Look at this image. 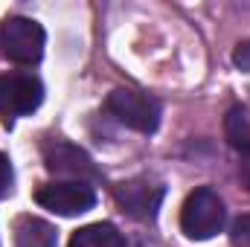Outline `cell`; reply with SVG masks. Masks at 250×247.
Listing matches in <instances>:
<instances>
[{
	"label": "cell",
	"instance_id": "2",
	"mask_svg": "<svg viewBox=\"0 0 250 247\" xmlns=\"http://www.w3.org/2000/svg\"><path fill=\"white\" fill-rule=\"evenodd\" d=\"M44 41V29L32 18H6L0 23V53L15 64L41 62Z\"/></svg>",
	"mask_w": 250,
	"mask_h": 247
},
{
	"label": "cell",
	"instance_id": "1",
	"mask_svg": "<svg viewBox=\"0 0 250 247\" xmlns=\"http://www.w3.org/2000/svg\"><path fill=\"white\" fill-rule=\"evenodd\" d=\"M221 227H224V204H221L218 192H212L209 186L195 189L181 206L184 236L195 239V242H207L215 233H221Z\"/></svg>",
	"mask_w": 250,
	"mask_h": 247
},
{
	"label": "cell",
	"instance_id": "12",
	"mask_svg": "<svg viewBox=\"0 0 250 247\" xmlns=\"http://www.w3.org/2000/svg\"><path fill=\"white\" fill-rule=\"evenodd\" d=\"M233 64H236L239 70L250 73V38H248V41H242V44L233 50Z\"/></svg>",
	"mask_w": 250,
	"mask_h": 247
},
{
	"label": "cell",
	"instance_id": "8",
	"mask_svg": "<svg viewBox=\"0 0 250 247\" xmlns=\"http://www.w3.org/2000/svg\"><path fill=\"white\" fill-rule=\"evenodd\" d=\"M67 247H125V239L114 224L99 221V224H87V227L76 230Z\"/></svg>",
	"mask_w": 250,
	"mask_h": 247
},
{
	"label": "cell",
	"instance_id": "13",
	"mask_svg": "<svg viewBox=\"0 0 250 247\" xmlns=\"http://www.w3.org/2000/svg\"><path fill=\"white\" fill-rule=\"evenodd\" d=\"M9 184H12V169H9V160L0 154V195L9 189Z\"/></svg>",
	"mask_w": 250,
	"mask_h": 247
},
{
	"label": "cell",
	"instance_id": "4",
	"mask_svg": "<svg viewBox=\"0 0 250 247\" xmlns=\"http://www.w3.org/2000/svg\"><path fill=\"white\" fill-rule=\"evenodd\" d=\"M44 102V84L32 73H3L0 76V114L6 120L26 117Z\"/></svg>",
	"mask_w": 250,
	"mask_h": 247
},
{
	"label": "cell",
	"instance_id": "5",
	"mask_svg": "<svg viewBox=\"0 0 250 247\" xmlns=\"http://www.w3.org/2000/svg\"><path fill=\"white\" fill-rule=\"evenodd\" d=\"M35 201L56 215H82L96 204V195H93V186L82 181H56V184L38 186Z\"/></svg>",
	"mask_w": 250,
	"mask_h": 247
},
{
	"label": "cell",
	"instance_id": "7",
	"mask_svg": "<svg viewBox=\"0 0 250 247\" xmlns=\"http://www.w3.org/2000/svg\"><path fill=\"white\" fill-rule=\"evenodd\" d=\"M114 195H117V204L123 206L128 215H134V218H151L157 212V206H160L163 189L137 178V181L120 184L114 189Z\"/></svg>",
	"mask_w": 250,
	"mask_h": 247
},
{
	"label": "cell",
	"instance_id": "10",
	"mask_svg": "<svg viewBox=\"0 0 250 247\" xmlns=\"http://www.w3.org/2000/svg\"><path fill=\"white\" fill-rule=\"evenodd\" d=\"M224 134L230 140L233 148L239 151H250V108H233L224 117Z\"/></svg>",
	"mask_w": 250,
	"mask_h": 247
},
{
	"label": "cell",
	"instance_id": "6",
	"mask_svg": "<svg viewBox=\"0 0 250 247\" xmlns=\"http://www.w3.org/2000/svg\"><path fill=\"white\" fill-rule=\"evenodd\" d=\"M44 163L53 175L67 178V181H82L84 184L87 178H96V169H93L90 157L73 143H62V140L50 143L44 148Z\"/></svg>",
	"mask_w": 250,
	"mask_h": 247
},
{
	"label": "cell",
	"instance_id": "3",
	"mask_svg": "<svg viewBox=\"0 0 250 247\" xmlns=\"http://www.w3.org/2000/svg\"><path fill=\"white\" fill-rule=\"evenodd\" d=\"M108 111L123 125L134 128V131H143V134H151L160 125V105L140 90H128V87L111 90Z\"/></svg>",
	"mask_w": 250,
	"mask_h": 247
},
{
	"label": "cell",
	"instance_id": "14",
	"mask_svg": "<svg viewBox=\"0 0 250 247\" xmlns=\"http://www.w3.org/2000/svg\"><path fill=\"white\" fill-rule=\"evenodd\" d=\"M242 178L250 186V151H245V157H242Z\"/></svg>",
	"mask_w": 250,
	"mask_h": 247
},
{
	"label": "cell",
	"instance_id": "9",
	"mask_svg": "<svg viewBox=\"0 0 250 247\" xmlns=\"http://www.w3.org/2000/svg\"><path fill=\"white\" fill-rule=\"evenodd\" d=\"M15 242L18 247H56V230L32 215H23L15 227Z\"/></svg>",
	"mask_w": 250,
	"mask_h": 247
},
{
	"label": "cell",
	"instance_id": "11",
	"mask_svg": "<svg viewBox=\"0 0 250 247\" xmlns=\"http://www.w3.org/2000/svg\"><path fill=\"white\" fill-rule=\"evenodd\" d=\"M230 242L236 247H250V215H239L230 227Z\"/></svg>",
	"mask_w": 250,
	"mask_h": 247
}]
</instances>
